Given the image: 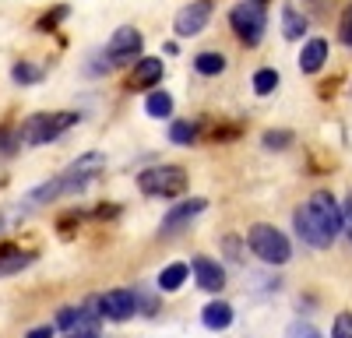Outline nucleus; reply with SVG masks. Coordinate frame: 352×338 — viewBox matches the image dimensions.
<instances>
[{
  "label": "nucleus",
  "instance_id": "32",
  "mask_svg": "<svg viewBox=\"0 0 352 338\" xmlns=\"http://www.w3.org/2000/svg\"><path fill=\"white\" fill-rule=\"evenodd\" d=\"M250 4H268V0H250Z\"/></svg>",
  "mask_w": 352,
  "mask_h": 338
},
{
  "label": "nucleus",
  "instance_id": "14",
  "mask_svg": "<svg viewBox=\"0 0 352 338\" xmlns=\"http://www.w3.org/2000/svg\"><path fill=\"white\" fill-rule=\"evenodd\" d=\"M201 321H204V328L222 331V328L232 324V310H229V303H208V306H204V314H201Z\"/></svg>",
  "mask_w": 352,
  "mask_h": 338
},
{
  "label": "nucleus",
  "instance_id": "21",
  "mask_svg": "<svg viewBox=\"0 0 352 338\" xmlns=\"http://www.w3.org/2000/svg\"><path fill=\"white\" fill-rule=\"evenodd\" d=\"M144 109H148V117H169V113H173V99L166 92H152L148 102H144Z\"/></svg>",
  "mask_w": 352,
  "mask_h": 338
},
{
  "label": "nucleus",
  "instance_id": "15",
  "mask_svg": "<svg viewBox=\"0 0 352 338\" xmlns=\"http://www.w3.org/2000/svg\"><path fill=\"white\" fill-rule=\"evenodd\" d=\"M282 32H285V39H300V36L307 32V18L292 8V4L282 8Z\"/></svg>",
  "mask_w": 352,
  "mask_h": 338
},
{
  "label": "nucleus",
  "instance_id": "11",
  "mask_svg": "<svg viewBox=\"0 0 352 338\" xmlns=\"http://www.w3.org/2000/svg\"><path fill=\"white\" fill-rule=\"evenodd\" d=\"M201 212H204V201H201V197H194V201H184V205H176V208L166 215V222H162V233L184 229V225H187L194 215H201Z\"/></svg>",
  "mask_w": 352,
  "mask_h": 338
},
{
  "label": "nucleus",
  "instance_id": "24",
  "mask_svg": "<svg viewBox=\"0 0 352 338\" xmlns=\"http://www.w3.org/2000/svg\"><path fill=\"white\" fill-rule=\"evenodd\" d=\"M289 141H292L289 131H268V134H264V145H268V148H285Z\"/></svg>",
  "mask_w": 352,
  "mask_h": 338
},
{
  "label": "nucleus",
  "instance_id": "29",
  "mask_svg": "<svg viewBox=\"0 0 352 338\" xmlns=\"http://www.w3.org/2000/svg\"><path fill=\"white\" fill-rule=\"evenodd\" d=\"M226 250H229V258H240V243H236V236H229V240H226Z\"/></svg>",
  "mask_w": 352,
  "mask_h": 338
},
{
  "label": "nucleus",
  "instance_id": "20",
  "mask_svg": "<svg viewBox=\"0 0 352 338\" xmlns=\"http://www.w3.org/2000/svg\"><path fill=\"white\" fill-rule=\"evenodd\" d=\"M275 89H278V71L264 67V71L254 74V92H257V95H268V92H275Z\"/></svg>",
  "mask_w": 352,
  "mask_h": 338
},
{
  "label": "nucleus",
  "instance_id": "25",
  "mask_svg": "<svg viewBox=\"0 0 352 338\" xmlns=\"http://www.w3.org/2000/svg\"><path fill=\"white\" fill-rule=\"evenodd\" d=\"M14 81H18V84H32V81H39V67L18 64V67H14Z\"/></svg>",
  "mask_w": 352,
  "mask_h": 338
},
{
  "label": "nucleus",
  "instance_id": "6",
  "mask_svg": "<svg viewBox=\"0 0 352 338\" xmlns=\"http://www.w3.org/2000/svg\"><path fill=\"white\" fill-rule=\"evenodd\" d=\"M138 53H141V32H138V28H131V25L116 28L113 39H109V46H106L109 64H131Z\"/></svg>",
  "mask_w": 352,
  "mask_h": 338
},
{
  "label": "nucleus",
  "instance_id": "13",
  "mask_svg": "<svg viewBox=\"0 0 352 338\" xmlns=\"http://www.w3.org/2000/svg\"><path fill=\"white\" fill-rule=\"evenodd\" d=\"M162 78V60H155V56H144V60H138L134 74H131V89H152V84Z\"/></svg>",
  "mask_w": 352,
  "mask_h": 338
},
{
  "label": "nucleus",
  "instance_id": "7",
  "mask_svg": "<svg viewBox=\"0 0 352 338\" xmlns=\"http://www.w3.org/2000/svg\"><path fill=\"white\" fill-rule=\"evenodd\" d=\"M208 18H212V0H194V4H187L176 14L173 28H176V36H197L208 25Z\"/></svg>",
  "mask_w": 352,
  "mask_h": 338
},
{
  "label": "nucleus",
  "instance_id": "23",
  "mask_svg": "<svg viewBox=\"0 0 352 338\" xmlns=\"http://www.w3.org/2000/svg\"><path fill=\"white\" fill-rule=\"evenodd\" d=\"M331 338H352V314H338V317H335Z\"/></svg>",
  "mask_w": 352,
  "mask_h": 338
},
{
  "label": "nucleus",
  "instance_id": "8",
  "mask_svg": "<svg viewBox=\"0 0 352 338\" xmlns=\"http://www.w3.org/2000/svg\"><path fill=\"white\" fill-rule=\"evenodd\" d=\"M102 155L99 152H92V155H81L71 169H67V173L60 177V190H78V187H85L88 180H92L96 173H99V169H102Z\"/></svg>",
  "mask_w": 352,
  "mask_h": 338
},
{
  "label": "nucleus",
  "instance_id": "26",
  "mask_svg": "<svg viewBox=\"0 0 352 338\" xmlns=\"http://www.w3.org/2000/svg\"><path fill=\"white\" fill-rule=\"evenodd\" d=\"M338 36H342V43H345V46H352V4H349V8H345V14H342Z\"/></svg>",
  "mask_w": 352,
  "mask_h": 338
},
{
  "label": "nucleus",
  "instance_id": "1",
  "mask_svg": "<svg viewBox=\"0 0 352 338\" xmlns=\"http://www.w3.org/2000/svg\"><path fill=\"white\" fill-rule=\"evenodd\" d=\"M342 225H345V218L338 212V201L328 190L310 194V201L296 212V233L310 247H331V240L342 233Z\"/></svg>",
  "mask_w": 352,
  "mask_h": 338
},
{
  "label": "nucleus",
  "instance_id": "2",
  "mask_svg": "<svg viewBox=\"0 0 352 338\" xmlns=\"http://www.w3.org/2000/svg\"><path fill=\"white\" fill-rule=\"evenodd\" d=\"M138 187L152 197H180L187 190V173L180 166H155L138 177Z\"/></svg>",
  "mask_w": 352,
  "mask_h": 338
},
{
  "label": "nucleus",
  "instance_id": "16",
  "mask_svg": "<svg viewBox=\"0 0 352 338\" xmlns=\"http://www.w3.org/2000/svg\"><path fill=\"white\" fill-rule=\"evenodd\" d=\"M25 264H32V254H21V250H0V278L21 271Z\"/></svg>",
  "mask_w": 352,
  "mask_h": 338
},
{
  "label": "nucleus",
  "instance_id": "17",
  "mask_svg": "<svg viewBox=\"0 0 352 338\" xmlns=\"http://www.w3.org/2000/svg\"><path fill=\"white\" fill-rule=\"evenodd\" d=\"M187 275H190L187 264H169V268H162V275H159V289H166V293L180 289L184 282H187Z\"/></svg>",
  "mask_w": 352,
  "mask_h": 338
},
{
  "label": "nucleus",
  "instance_id": "5",
  "mask_svg": "<svg viewBox=\"0 0 352 338\" xmlns=\"http://www.w3.org/2000/svg\"><path fill=\"white\" fill-rule=\"evenodd\" d=\"M229 25L232 32H236L247 46H257L261 36H264V25H268V18H264V8L261 4H250V0H243V4H236L229 11Z\"/></svg>",
  "mask_w": 352,
  "mask_h": 338
},
{
  "label": "nucleus",
  "instance_id": "31",
  "mask_svg": "<svg viewBox=\"0 0 352 338\" xmlns=\"http://www.w3.org/2000/svg\"><path fill=\"white\" fill-rule=\"evenodd\" d=\"M345 222L352 225V194H349V201H345Z\"/></svg>",
  "mask_w": 352,
  "mask_h": 338
},
{
  "label": "nucleus",
  "instance_id": "19",
  "mask_svg": "<svg viewBox=\"0 0 352 338\" xmlns=\"http://www.w3.org/2000/svg\"><path fill=\"white\" fill-rule=\"evenodd\" d=\"M169 141H173V145H190V141H197V124L176 120V124L169 127Z\"/></svg>",
  "mask_w": 352,
  "mask_h": 338
},
{
  "label": "nucleus",
  "instance_id": "28",
  "mask_svg": "<svg viewBox=\"0 0 352 338\" xmlns=\"http://www.w3.org/2000/svg\"><path fill=\"white\" fill-rule=\"evenodd\" d=\"M307 4H310L314 14H328V4H331V0H307Z\"/></svg>",
  "mask_w": 352,
  "mask_h": 338
},
{
  "label": "nucleus",
  "instance_id": "4",
  "mask_svg": "<svg viewBox=\"0 0 352 338\" xmlns=\"http://www.w3.org/2000/svg\"><path fill=\"white\" fill-rule=\"evenodd\" d=\"M250 250L268 264H285L292 258V247H289L285 233H278L275 225H254L250 229Z\"/></svg>",
  "mask_w": 352,
  "mask_h": 338
},
{
  "label": "nucleus",
  "instance_id": "22",
  "mask_svg": "<svg viewBox=\"0 0 352 338\" xmlns=\"http://www.w3.org/2000/svg\"><path fill=\"white\" fill-rule=\"evenodd\" d=\"M285 338H324V335H320L314 324H303V321H296V324H289Z\"/></svg>",
  "mask_w": 352,
  "mask_h": 338
},
{
  "label": "nucleus",
  "instance_id": "18",
  "mask_svg": "<svg viewBox=\"0 0 352 338\" xmlns=\"http://www.w3.org/2000/svg\"><path fill=\"white\" fill-rule=\"evenodd\" d=\"M194 67H197V74H222L226 71V56L222 53H197Z\"/></svg>",
  "mask_w": 352,
  "mask_h": 338
},
{
  "label": "nucleus",
  "instance_id": "27",
  "mask_svg": "<svg viewBox=\"0 0 352 338\" xmlns=\"http://www.w3.org/2000/svg\"><path fill=\"white\" fill-rule=\"evenodd\" d=\"M78 317H81L78 310H64V314H60V328H64V331H71V328L78 324Z\"/></svg>",
  "mask_w": 352,
  "mask_h": 338
},
{
  "label": "nucleus",
  "instance_id": "30",
  "mask_svg": "<svg viewBox=\"0 0 352 338\" xmlns=\"http://www.w3.org/2000/svg\"><path fill=\"white\" fill-rule=\"evenodd\" d=\"M28 338H53V328H32Z\"/></svg>",
  "mask_w": 352,
  "mask_h": 338
},
{
  "label": "nucleus",
  "instance_id": "9",
  "mask_svg": "<svg viewBox=\"0 0 352 338\" xmlns=\"http://www.w3.org/2000/svg\"><path fill=\"white\" fill-rule=\"evenodd\" d=\"M134 310H138V296L131 289H113L102 296V314L109 321H127V317H134Z\"/></svg>",
  "mask_w": 352,
  "mask_h": 338
},
{
  "label": "nucleus",
  "instance_id": "10",
  "mask_svg": "<svg viewBox=\"0 0 352 338\" xmlns=\"http://www.w3.org/2000/svg\"><path fill=\"white\" fill-rule=\"evenodd\" d=\"M194 275H197V286L204 293H219L226 286V275H222V268L212 258H194Z\"/></svg>",
  "mask_w": 352,
  "mask_h": 338
},
{
  "label": "nucleus",
  "instance_id": "3",
  "mask_svg": "<svg viewBox=\"0 0 352 338\" xmlns=\"http://www.w3.org/2000/svg\"><path fill=\"white\" fill-rule=\"evenodd\" d=\"M71 124H78V113H39V117H28L21 127V141L28 145H46L56 141Z\"/></svg>",
  "mask_w": 352,
  "mask_h": 338
},
{
  "label": "nucleus",
  "instance_id": "12",
  "mask_svg": "<svg viewBox=\"0 0 352 338\" xmlns=\"http://www.w3.org/2000/svg\"><path fill=\"white\" fill-rule=\"evenodd\" d=\"M324 60H328V43L324 39H310L303 46V53H300V71L303 74H317L320 67H324Z\"/></svg>",
  "mask_w": 352,
  "mask_h": 338
}]
</instances>
